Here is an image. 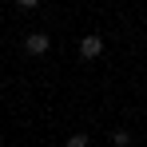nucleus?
Listing matches in <instances>:
<instances>
[{
  "instance_id": "f257e3e1",
  "label": "nucleus",
  "mask_w": 147,
  "mask_h": 147,
  "mask_svg": "<svg viewBox=\"0 0 147 147\" xmlns=\"http://www.w3.org/2000/svg\"><path fill=\"white\" fill-rule=\"evenodd\" d=\"M48 48H52L48 32H28V40H24V52H28V56H48Z\"/></svg>"
},
{
  "instance_id": "f03ea898",
  "label": "nucleus",
  "mask_w": 147,
  "mask_h": 147,
  "mask_svg": "<svg viewBox=\"0 0 147 147\" xmlns=\"http://www.w3.org/2000/svg\"><path fill=\"white\" fill-rule=\"evenodd\" d=\"M99 56H103V36H96V32L84 36L80 40V60H99Z\"/></svg>"
},
{
  "instance_id": "39448f33",
  "label": "nucleus",
  "mask_w": 147,
  "mask_h": 147,
  "mask_svg": "<svg viewBox=\"0 0 147 147\" xmlns=\"http://www.w3.org/2000/svg\"><path fill=\"white\" fill-rule=\"evenodd\" d=\"M0 96H4V88H0Z\"/></svg>"
},
{
  "instance_id": "7ed1b4c3",
  "label": "nucleus",
  "mask_w": 147,
  "mask_h": 147,
  "mask_svg": "<svg viewBox=\"0 0 147 147\" xmlns=\"http://www.w3.org/2000/svg\"><path fill=\"white\" fill-rule=\"evenodd\" d=\"M111 143H119V147H127V143H131V131H115V135H111Z\"/></svg>"
},
{
  "instance_id": "20e7f679",
  "label": "nucleus",
  "mask_w": 147,
  "mask_h": 147,
  "mask_svg": "<svg viewBox=\"0 0 147 147\" xmlns=\"http://www.w3.org/2000/svg\"><path fill=\"white\" fill-rule=\"evenodd\" d=\"M16 4H20V8H36L40 0H16Z\"/></svg>"
}]
</instances>
